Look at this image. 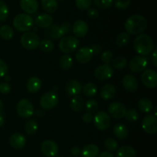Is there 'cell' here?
<instances>
[{
  "mask_svg": "<svg viewBox=\"0 0 157 157\" xmlns=\"http://www.w3.org/2000/svg\"><path fill=\"white\" fill-rule=\"evenodd\" d=\"M127 32L130 35H140L147 27V20L141 15H133L127 19L124 24Z\"/></svg>",
  "mask_w": 157,
  "mask_h": 157,
  "instance_id": "cell-1",
  "label": "cell"
},
{
  "mask_svg": "<svg viewBox=\"0 0 157 157\" xmlns=\"http://www.w3.org/2000/svg\"><path fill=\"white\" fill-rule=\"evenodd\" d=\"M133 48L141 56H146L152 53L154 49V44L152 38L148 35L140 34L134 39Z\"/></svg>",
  "mask_w": 157,
  "mask_h": 157,
  "instance_id": "cell-2",
  "label": "cell"
},
{
  "mask_svg": "<svg viewBox=\"0 0 157 157\" xmlns=\"http://www.w3.org/2000/svg\"><path fill=\"white\" fill-rule=\"evenodd\" d=\"M34 19L29 14L21 13L17 15L13 19L14 27L18 32H28L32 28Z\"/></svg>",
  "mask_w": 157,
  "mask_h": 157,
  "instance_id": "cell-3",
  "label": "cell"
},
{
  "mask_svg": "<svg viewBox=\"0 0 157 157\" xmlns=\"http://www.w3.org/2000/svg\"><path fill=\"white\" fill-rule=\"evenodd\" d=\"M41 40L36 33L26 32L21 37V44L27 50H35L39 46Z\"/></svg>",
  "mask_w": 157,
  "mask_h": 157,
  "instance_id": "cell-4",
  "label": "cell"
},
{
  "mask_svg": "<svg viewBox=\"0 0 157 157\" xmlns=\"http://www.w3.org/2000/svg\"><path fill=\"white\" fill-rule=\"evenodd\" d=\"M79 46V41L78 38L71 35L64 36L60 40L59 48L65 54H70L75 52Z\"/></svg>",
  "mask_w": 157,
  "mask_h": 157,
  "instance_id": "cell-5",
  "label": "cell"
},
{
  "mask_svg": "<svg viewBox=\"0 0 157 157\" xmlns=\"http://www.w3.org/2000/svg\"><path fill=\"white\" fill-rule=\"evenodd\" d=\"M17 113L21 118H29L34 114V107L30 101L28 99H22L18 101L16 107Z\"/></svg>",
  "mask_w": 157,
  "mask_h": 157,
  "instance_id": "cell-6",
  "label": "cell"
},
{
  "mask_svg": "<svg viewBox=\"0 0 157 157\" xmlns=\"http://www.w3.org/2000/svg\"><path fill=\"white\" fill-rule=\"evenodd\" d=\"M58 103V96L55 91H48L41 96L40 105L44 110H52Z\"/></svg>",
  "mask_w": 157,
  "mask_h": 157,
  "instance_id": "cell-7",
  "label": "cell"
},
{
  "mask_svg": "<svg viewBox=\"0 0 157 157\" xmlns=\"http://www.w3.org/2000/svg\"><path fill=\"white\" fill-rule=\"evenodd\" d=\"M94 124L99 130H106L111 124L110 115L104 111H99L94 117Z\"/></svg>",
  "mask_w": 157,
  "mask_h": 157,
  "instance_id": "cell-8",
  "label": "cell"
},
{
  "mask_svg": "<svg viewBox=\"0 0 157 157\" xmlns=\"http://www.w3.org/2000/svg\"><path fill=\"white\" fill-rule=\"evenodd\" d=\"M149 64L148 58H146L145 56H136L130 61L129 64V67L130 71L134 73H138V72L144 71L146 70Z\"/></svg>",
  "mask_w": 157,
  "mask_h": 157,
  "instance_id": "cell-9",
  "label": "cell"
},
{
  "mask_svg": "<svg viewBox=\"0 0 157 157\" xmlns=\"http://www.w3.org/2000/svg\"><path fill=\"white\" fill-rule=\"evenodd\" d=\"M108 113L110 116L115 119H121L125 117L127 108L121 102H113L109 105Z\"/></svg>",
  "mask_w": 157,
  "mask_h": 157,
  "instance_id": "cell-10",
  "label": "cell"
},
{
  "mask_svg": "<svg viewBox=\"0 0 157 157\" xmlns=\"http://www.w3.org/2000/svg\"><path fill=\"white\" fill-rule=\"evenodd\" d=\"M113 68L109 64H103L99 66L94 71V76L100 81L109 80L113 77Z\"/></svg>",
  "mask_w": 157,
  "mask_h": 157,
  "instance_id": "cell-11",
  "label": "cell"
},
{
  "mask_svg": "<svg viewBox=\"0 0 157 157\" xmlns=\"http://www.w3.org/2000/svg\"><path fill=\"white\" fill-rule=\"evenodd\" d=\"M141 80L146 87L149 88H155L157 86L156 72L152 69L145 70L141 76Z\"/></svg>",
  "mask_w": 157,
  "mask_h": 157,
  "instance_id": "cell-12",
  "label": "cell"
},
{
  "mask_svg": "<svg viewBox=\"0 0 157 157\" xmlns=\"http://www.w3.org/2000/svg\"><path fill=\"white\" fill-rule=\"evenodd\" d=\"M142 127L146 133L154 134L157 132V119L154 115H147L143 119Z\"/></svg>",
  "mask_w": 157,
  "mask_h": 157,
  "instance_id": "cell-13",
  "label": "cell"
},
{
  "mask_svg": "<svg viewBox=\"0 0 157 157\" xmlns=\"http://www.w3.org/2000/svg\"><path fill=\"white\" fill-rule=\"evenodd\" d=\"M41 150L44 156L53 157L58 153V147L54 141L48 140L41 144Z\"/></svg>",
  "mask_w": 157,
  "mask_h": 157,
  "instance_id": "cell-14",
  "label": "cell"
},
{
  "mask_svg": "<svg viewBox=\"0 0 157 157\" xmlns=\"http://www.w3.org/2000/svg\"><path fill=\"white\" fill-rule=\"evenodd\" d=\"M94 54L91 48L89 47H82L79 48L75 55L77 61L81 64L87 63L93 57Z\"/></svg>",
  "mask_w": 157,
  "mask_h": 157,
  "instance_id": "cell-15",
  "label": "cell"
},
{
  "mask_svg": "<svg viewBox=\"0 0 157 157\" xmlns=\"http://www.w3.org/2000/svg\"><path fill=\"white\" fill-rule=\"evenodd\" d=\"M88 25L86 21L83 20H78L75 21L72 27L73 33L75 36L78 38H82L84 37L88 32Z\"/></svg>",
  "mask_w": 157,
  "mask_h": 157,
  "instance_id": "cell-16",
  "label": "cell"
},
{
  "mask_svg": "<svg viewBox=\"0 0 157 157\" xmlns=\"http://www.w3.org/2000/svg\"><path fill=\"white\" fill-rule=\"evenodd\" d=\"M122 84L128 92H134L138 88L137 79L132 75H127L123 78Z\"/></svg>",
  "mask_w": 157,
  "mask_h": 157,
  "instance_id": "cell-17",
  "label": "cell"
},
{
  "mask_svg": "<svg viewBox=\"0 0 157 157\" xmlns=\"http://www.w3.org/2000/svg\"><path fill=\"white\" fill-rule=\"evenodd\" d=\"M66 93L69 96H76L79 95V94L82 91V85L81 82L77 80H71L67 82L65 87Z\"/></svg>",
  "mask_w": 157,
  "mask_h": 157,
  "instance_id": "cell-18",
  "label": "cell"
},
{
  "mask_svg": "<svg viewBox=\"0 0 157 157\" xmlns=\"http://www.w3.org/2000/svg\"><path fill=\"white\" fill-rule=\"evenodd\" d=\"M9 144L12 148L19 150L25 146L26 139L21 133H15L12 134L9 138Z\"/></svg>",
  "mask_w": 157,
  "mask_h": 157,
  "instance_id": "cell-19",
  "label": "cell"
},
{
  "mask_svg": "<svg viewBox=\"0 0 157 157\" xmlns=\"http://www.w3.org/2000/svg\"><path fill=\"white\" fill-rule=\"evenodd\" d=\"M20 7L28 14H35L38 9L37 0H20Z\"/></svg>",
  "mask_w": 157,
  "mask_h": 157,
  "instance_id": "cell-20",
  "label": "cell"
},
{
  "mask_svg": "<svg viewBox=\"0 0 157 157\" xmlns=\"http://www.w3.org/2000/svg\"><path fill=\"white\" fill-rule=\"evenodd\" d=\"M35 22L37 26L42 29H47L52 25L53 23V18L48 14H41L36 17Z\"/></svg>",
  "mask_w": 157,
  "mask_h": 157,
  "instance_id": "cell-21",
  "label": "cell"
},
{
  "mask_svg": "<svg viewBox=\"0 0 157 157\" xmlns=\"http://www.w3.org/2000/svg\"><path fill=\"white\" fill-rule=\"evenodd\" d=\"M100 94H101L102 99L105 100V101L112 99L115 96V94H116V87H115L114 85L111 84H105L101 89Z\"/></svg>",
  "mask_w": 157,
  "mask_h": 157,
  "instance_id": "cell-22",
  "label": "cell"
},
{
  "mask_svg": "<svg viewBox=\"0 0 157 157\" xmlns=\"http://www.w3.org/2000/svg\"><path fill=\"white\" fill-rule=\"evenodd\" d=\"M27 89L30 93H37L41 87V81L38 77H32L28 81Z\"/></svg>",
  "mask_w": 157,
  "mask_h": 157,
  "instance_id": "cell-23",
  "label": "cell"
},
{
  "mask_svg": "<svg viewBox=\"0 0 157 157\" xmlns=\"http://www.w3.org/2000/svg\"><path fill=\"white\" fill-rule=\"evenodd\" d=\"M82 157H97L99 154V148L94 144L85 146L81 151Z\"/></svg>",
  "mask_w": 157,
  "mask_h": 157,
  "instance_id": "cell-24",
  "label": "cell"
},
{
  "mask_svg": "<svg viewBox=\"0 0 157 157\" xmlns=\"http://www.w3.org/2000/svg\"><path fill=\"white\" fill-rule=\"evenodd\" d=\"M113 133L118 139H125L128 136L129 130L127 127L123 124H117L113 127Z\"/></svg>",
  "mask_w": 157,
  "mask_h": 157,
  "instance_id": "cell-25",
  "label": "cell"
},
{
  "mask_svg": "<svg viewBox=\"0 0 157 157\" xmlns=\"http://www.w3.org/2000/svg\"><path fill=\"white\" fill-rule=\"evenodd\" d=\"M136 151L130 146H123L117 152V157H136Z\"/></svg>",
  "mask_w": 157,
  "mask_h": 157,
  "instance_id": "cell-26",
  "label": "cell"
},
{
  "mask_svg": "<svg viewBox=\"0 0 157 157\" xmlns=\"http://www.w3.org/2000/svg\"><path fill=\"white\" fill-rule=\"evenodd\" d=\"M84 106V99L79 95L74 96L70 102V107L71 110L75 112L81 111Z\"/></svg>",
  "mask_w": 157,
  "mask_h": 157,
  "instance_id": "cell-27",
  "label": "cell"
},
{
  "mask_svg": "<svg viewBox=\"0 0 157 157\" xmlns=\"http://www.w3.org/2000/svg\"><path fill=\"white\" fill-rule=\"evenodd\" d=\"M138 107L140 110L144 113H150L153 110V102L147 98H142L138 102Z\"/></svg>",
  "mask_w": 157,
  "mask_h": 157,
  "instance_id": "cell-28",
  "label": "cell"
},
{
  "mask_svg": "<svg viewBox=\"0 0 157 157\" xmlns=\"http://www.w3.org/2000/svg\"><path fill=\"white\" fill-rule=\"evenodd\" d=\"M41 5L44 10L48 13H54L58 9L57 0H41Z\"/></svg>",
  "mask_w": 157,
  "mask_h": 157,
  "instance_id": "cell-29",
  "label": "cell"
},
{
  "mask_svg": "<svg viewBox=\"0 0 157 157\" xmlns=\"http://www.w3.org/2000/svg\"><path fill=\"white\" fill-rule=\"evenodd\" d=\"M45 34L48 37L55 38V39H58V38H60L62 37L61 31H60L59 25H51L50 27L47 28V29L45 31Z\"/></svg>",
  "mask_w": 157,
  "mask_h": 157,
  "instance_id": "cell-30",
  "label": "cell"
},
{
  "mask_svg": "<svg viewBox=\"0 0 157 157\" xmlns=\"http://www.w3.org/2000/svg\"><path fill=\"white\" fill-rule=\"evenodd\" d=\"M82 92L85 96L91 98L94 96L98 92V87L94 83H87L82 88Z\"/></svg>",
  "mask_w": 157,
  "mask_h": 157,
  "instance_id": "cell-31",
  "label": "cell"
},
{
  "mask_svg": "<svg viewBox=\"0 0 157 157\" xmlns=\"http://www.w3.org/2000/svg\"><path fill=\"white\" fill-rule=\"evenodd\" d=\"M60 67L63 69V70H68L72 67L73 64V59H72L71 56L69 55H64L61 58L59 61Z\"/></svg>",
  "mask_w": 157,
  "mask_h": 157,
  "instance_id": "cell-32",
  "label": "cell"
},
{
  "mask_svg": "<svg viewBox=\"0 0 157 157\" xmlns=\"http://www.w3.org/2000/svg\"><path fill=\"white\" fill-rule=\"evenodd\" d=\"M38 123L35 120H30V121H27L25 125V130L29 135L35 134L38 130Z\"/></svg>",
  "mask_w": 157,
  "mask_h": 157,
  "instance_id": "cell-33",
  "label": "cell"
},
{
  "mask_svg": "<svg viewBox=\"0 0 157 157\" xmlns=\"http://www.w3.org/2000/svg\"><path fill=\"white\" fill-rule=\"evenodd\" d=\"M127 60L124 56H117L114 58V60L112 62V67H114L115 69L121 70L124 69L127 66Z\"/></svg>",
  "mask_w": 157,
  "mask_h": 157,
  "instance_id": "cell-34",
  "label": "cell"
},
{
  "mask_svg": "<svg viewBox=\"0 0 157 157\" xmlns=\"http://www.w3.org/2000/svg\"><path fill=\"white\" fill-rule=\"evenodd\" d=\"M13 29L9 25H3L0 29V36L5 40H10L13 37Z\"/></svg>",
  "mask_w": 157,
  "mask_h": 157,
  "instance_id": "cell-35",
  "label": "cell"
},
{
  "mask_svg": "<svg viewBox=\"0 0 157 157\" xmlns=\"http://www.w3.org/2000/svg\"><path fill=\"white\" fill-rule=\"evenodd\" d=\"M130 41V36L126 32H121V34L117 35L115 40V43L119 47H122V46H125Z\"/></svg>",
  "mask_w": 157,
  "mask_h": 157,
  "instance_id": "cell-36",
  "label": "cell"
},
{
  "mask_svg": "<svg viewBox=\"0 0 157 157\" xmlns=\"http://www.w3.org/2000/svg\"><path fill=\"white\" fill-rule=\"evenodd\" d=\"M40 48L44 52H50L54 49V43L52 40L44 39L40 42Z\"/></svg>",
  "mask_w": 157,
  "mask_h": 157,
  "instance_id": "cell-37",
  "label": "cell"
},
{
  "mask_svg": "<svg viewBox=\"0 0 157 157\" xmlns=\"http://www.w3.org/2000/svg\"><path fill=\"white\" fill-rule=\"evenodd\" d=\"M85 109L87 113H90L92 114L98 110V103L94 99L88 100L85 104Z\"/></svg>",
  "mask_w": 157,
  "mask_h": 157,
  "instance_id": "cell-38",
  "label": "cell"
},
{
  "mask_svg": "<svg viewBox=\"0 0 157 157\" xmlns=\"http://www.w3.org/2000/svg\"><path fill=\"white\" fill-rule=\"evenodd\" d=\"M104 147L108 151H115L118 148V143L113 138H107L104 142Z\"/></svg>",
  "mask_w": 157,
  "mask_h": 157,
  "instance_id": "cell-39",
  "label": "cell"
},
{
  "mask_svg": "<svg viewBox=\"0 0 157 157\" xmlns=\"http://www.w3.org/2000/svg\"><path fill=\"white\" fill-rule=\"evenodd\" d=\"M124 117L130 122H136L139 119V113L135 109H130L127 110V113Z\"/></svg>",
  "mask_w": 157,
  "mask_h": 157,
  "instance_id": "cell-40",
  "label": "cell"
},
{
  "mask_svg": "<svg viewBox=\"0 0 157 157\" xmlns=\"http://www.w3.org/2000/svg\"><path fill=\"white\" fill-rule=\"evenodd\" d=\"M9 15V9L6 2L0 0V21L6 20Z\"/></svg>",
  "mask_w": 157,
  "mask_h": 157,
  "instance_id": "cell-41",
  "label": "cell"
},
{
  "mask_svg": "<svg viewBox=\"0 0 157 157\" xmlns=\"http://www.w3.org/2000/svg\"><path fill=\"white\" fill-rule=\"evenodd\" d=\"M94 4L102 9H109L113 5V0H94Z\"/></svg>",
  "mask_w": 157,
  "mask_h": 157,
  "instance_id": "cell-42",
  "label": "cell"
},
{
  "mask_svg": "<svg viewBox=\"0 0 157 157\" xmlns=\"http://www.w3.org/2000/svg\"><path fill=\"white\" fill-rule=\"evenodd\" d=\"M77 7L81 10H87L91 5V0H75Z\"/></svg>",
  "mask_w": 157,
  "mask_h": 157,
  "instance_id": "cell-43",
  "label": "cell"
},
{
  "mask_svg": "<svg viewBox=\"0 0 157 157\" xmlns=\"http://www.w3.org/2000/svg\"><path fill=\"white\" fill-rule=\"evenodd\" d=\"M130 4V0H116L115 1V7L118 9H127Z\"/></svg>",
  "mask_w": 157,
  "mask_h": 157,
  "instance_id": "cell-44",
  "label": "cell"
},
{
  "mask_svg": "<svg viewBox=\"0 0 157 157\" xmlns=\"http://www.w3.org/2000/svg\"><path fill=\"white\" fill-rule=\"evenodd\" d=\"M113 60V54L110 51H105L101 55V61L105 64H108Z\"/></svg>",
  "mask_w": 157,
  "mask_h": 157,
  "instance_id": "cell-45",
  "label": "cell"
},
{
  "mask_svg": "<svg viewBox=\"0 0 157 157\" xmlns=\"http://www.w3.org/2000/svg\"><path fill=\"white\" fill-rule=\"evenodd\" d=\"M59 27L62 36H64L66 34L69 33L71 32V24L69 22H64Z\"/></svg>",
  "mask_w": 157,
  "mask_h": 157,
  "instance_id": "cell-46",
  "label": "cell"
},
{
  "mask_svg": "<svg viewBox=\"0 0 157 157\" xmlns=\"http://www.w3.org/2000/svg\"><path fill=\"white\" fill-rule=\"evenodd\" d=\"M11 89H12V87H11L10 84L9 83L2 82L0 84V92L2 94H7L11 91Z\"/></svg>",
  "mask_w": 157,
  "mask_h": 157,
  "instance_id": "cell-47",
  "label": "cell"
},
{
  "mask_svg": "<svg viewBox=\"0 0 157 157\" xmlns=\"http://www.w3.org/2000/svg\"><path fill=\"white\" fill-rule=\"evenodd\" d=\"M8 72V66L2 59L0 58V78L6 76Z\"/></svg>",
  "mask_w": 157,
  "mask_h": 157,
  "instance_id": "cell-48",
  "label": "cell"
},
{
  "mask_svg": "<svg viewBox=\"0 0 157 157\" xmlns=\"http://www.w3.org/2000/svg\"><path fill=\"white\" fill-rule=\"evenodd\" d=\"M87 15H88L89 18H92V19H95V18H98V16H99V12H98V9H94V8H91V9H88Z\"/></svg>",
  "mask_w": 157,
  "mask_h": 157,
  "instance_id": "cell-49",
  "label": "cell"
},
{
  "mask_svg": "<svg viewBox=\"0 0 157 157\" xmlns=\"http://www.w3.org/2000/svg\"><path fill=\"white\" fill-rule=\"evenodd\" d=\"M82 120L85 123L88 124V123H90V122H91V121H93L94 117H93V115L91 114V113H87V112H86L85 113H84V114H83Z\"/></svg>",
  "mask_w": 157,
  "mask_h": 157,
  "instance_id": "cell-50",
  "label": "cell"
},
{
  "mask_svg": "<svg viewBox=\"0 0 157 157\" xmlns=\"http://www.w3.org/2000/svg\"><path fill=\"white\" fill-rule=\"evenodd\" d=\"M91 48V50H92V52H93L94 55V54H96V55H98V54L101 52V46H100L99 44H93V45L91 46V48Z\"/></svg>",
  "mask_w": 157,
  "mask_h": 157,
  "instance_id": "cell-51",
  "label": "cell"
},
{
  "mask_svg": "<svg viewBox=\"0 0 157 157\" xmlns=\"http://www.w3.org/2000/svg\"><path fill=\"white\" fill-rule=\"evenodd\" d=\"M153 54H152V57H151V59H152V61H153V64H154V66H157V50L156 48L153 49Z\"/></svg>",
  "mask_w": 157,
  "mask_h": 157,
  "instance_id": "cell-52",
  "label": "cell"
},
{
  "mask_svg": "<svg viewBox=\"0 0 157 157\" xmlns=\"http://www.w3.org/2000/svg\"><path fill=\"white\" fill-rule=\"evenodd\" d=\"M71 153L74 156H78V155H79L80 153H81V150H80V148H78V147H72L71 150Z\"/></svg>",
  "mask_w": 157,
  "mask_h": 157,
  "instance_id": "cell-53",
  "label": "cell"
},
{
  "mask_svg": "<svg viewBox=\"0 0 157 157\" xmlns=\"http://www.w3.org/2000/svg\"><path fill=\"white\" fill-rule=\"evenodd\" d=\"M98 157H114V156L109 152H103L98 156Z\"/></svg>",
  "mask_w": 157,
  "mask_h": 157,
  "instance_id": "cell-54",
  "label": "cell"
},
{
  "mask_svg": "<svg viewBox=\"0 0 157 157\" xmlns=\"http://www.w3.org/2000/svg\"><path fill=\"white\" fill-rule=\"evenodd\" d=\"M35 114L37 117H43L44 115V113L41 110H38L37 111H35Z\"/></svg>",
  "mask_w": 157,
  "mask_h": 157,
  "instance_id": "cell-55",
  "label": "cell"
},
{
  "mask_svg": "<svg viewBox=\"0 0 157 157\" xmlns=\"http://www.w3.org/2000/svg\"><path fill=\"white\" fill-rule=\"evenodd\" d=\"M4 122H5L4 117H3L2 116L1 114H0V127H1L2 126H3V124H4Z\"/></svg>",
  "mask_w": 157,
  "mask_h": 157,
  "instance_id": "cell-56",
  "label": "cell"
},
{
  "mask_svg": "<svg viewBox=\"0 0 157 157\" xmlns=\"http://www.w3.org/2000/svg\"><path fill=\"white\" fill-rule=\"evenodd\" d=\"M2 109H3V104H2V101L0 100V113L2 111Z\"/></svg>",
  "mask_w": 157,
  "mask_h": 157,
  "instance_id": "cell-57",
  "label": "cell"
},
{
  "mask_svg": "<svg viewBox=\"0 0 157 157\" xmlns=\"http://www.w3.org/2000/svg\"><path fill=\"white\" fill-rule=\"evenodd\" d=\"M5 79H6V81H9L11 80V78H10V77H9V76H5Z\"/></svg>",
  "mask_w": 157,
  "mask_h": 157,
  "instance_id": "cell-58",
  "label": "cell"
},
{
  "mask_svg": "<svg viewBox=\"0 0 157 157\" xmlns=\"http://www.w3.org/2000/svg\"><path fill=\"white\" fill-rule=\"evenodd\" d=\"M59 1H63V0H59Z\"/></svg>",
  "mask_w": 157,
  "mask_h": 157,
  "instance_id": "cell-59",
  "label": "cell"
},
{
  "mask_svg": "<svg viewBox=\"0 0 157 157\" xmlns=\"http://www.w3.org/2000/svg\"><path fill=\"white\" fill-rule=\"evenodd\" d=\"M57 157H62V156H57Z\"/></svg>",
  "mask_w": 157,
  "mask_h": 157,
  "instance_id": "cell-60",
  "label": "cell"
}]
</instances>
